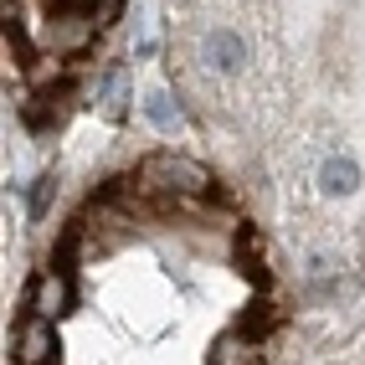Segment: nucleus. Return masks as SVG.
Wrapping results in <instances>:
<instances>
[{"label":"nucleus","mask_w":365,"mask_h":365,"mask_svg":"<svg viewBox=\"0 0 365 365\" xmlns=\"http://www.w3.org/2000/svg\"><path fill=\"white\" fill-rule=\"evenodd\" d=\"M139 185L150 190H165V196H201V190H211L206 170L196 160H180V155H155L139 165Z\"/></svg>","instance_id":"nucleus-1"},{"label":"nucleus","mask_w":365,"mask_h":365,"mask_svg":"<svg viewBox=\"0 0 365 365\" xmlns=\"http://www.w3.org/2000/svg\"><path fill=\"white\" fill-rule=\"evenodd\" d=\"M16 365H57V334H52V319L31 314V319L16 329Z\"/></svg>","instance_id":"nucleus-2"},{"label":"nucleus","mask_w":365,"mask_h":365,"mask_svg":"<svg viewBox=\"0 0 365 365\" xmlns=\"http://www.w3.org/2000/svg\"><path fill=\"white\" fill-rule=\"evenodd\" d=\"M72 309V283L62 267H41L36 283H31V314H41V319H62V314Z\"/></svg>","instance_id":"nucleus-3"},{"label":"nucleus","mask_w":365,"mask_h":365,"mask_svg":"<svg viewBox=\"0 0 365 365\" xmlns=\"http://www.w3.org/2000/svg\"><path fill=\"white\" fill-rule=\"evenodd\" d=\"M206 365H262V339H252L247 329H232L211 345Z\"/></svg>","instance_id":"nucleus-4"},{"label":"nucleus","mask_w":365,"mask_h":365,"mask_svg":"<svg viewBox=\"0 0 365 365\" xmlns=\"http://www.w3.org/2000/svg\"><path fill=\"white\" fill-rule=\"evenodd\" d=\"M206 57H211V67L237 72L242 62H247V46H242V36H237L232 26H216V31L206 36Z\"/></svg>","instance_id":"nucleus-5"},{"label":"nucleus","mask_w":365,"mask_h":365,"mask_svg":"<svg viewBox=\"0 0 365 365\" xmlns=\"http://www.w3.org/2000/svg\"><path fill=\"white\" fill-rule=\"evenodd\" d=\"M88 16L72 11V16H52V52H78V46L88 41Z\"/></svg>","instance_id":"nucleus-6"},{"label":"nucleus","mask_w":365,"mask_h":365,"mask_svg":"<svg viewBox=\"0 0 365 365\" xmlns=\"http://www.w3.org/2000/svg\"><path fill=\"white\" fill-rule=\"evenodd\" d=\"M355 180H360V170H355L350 155H329V160L319 165V185L329 190V196H345V190H355Z\"/></svg>","instance_id":"nucleus-7"},{"label":"nucleus","mask_w":365,"mask_h":365,"mask_svg":"<svg viewBox=\"0 0 365 365\" xmlns=\"http://www.w3.org/2000/svg\"><path fill=\"white\" fill-rule=\"evenodd\" d=\"M144 118H150V124H160V129L175 124V108H170L165 93H150V98H144Z\"/></svg>","instance_id":"nucleus-8"},{"label":"nucleus","mask_w":365,"mask_h":365,"mask_svg":"<svg viewBox=\"0 0 365 365\" xmlns=\"http://www.w3.org/2000/svg\"><path fill=\"white\" fill-rule=\"evenodd\" d=\"M93 6H118V0H93Z\"/></svg>","instance_id":"nucleus-9"}]
</instances>
